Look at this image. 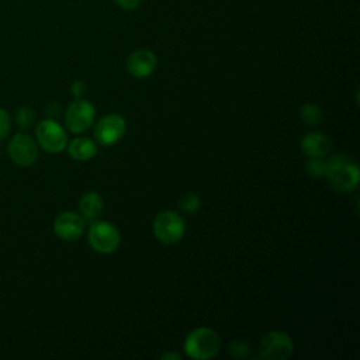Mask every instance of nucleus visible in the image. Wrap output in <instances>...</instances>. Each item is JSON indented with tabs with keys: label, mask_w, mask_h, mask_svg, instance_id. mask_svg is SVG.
Returning a JSON list of instances; mask_svg holds the SVG:
<instances>
[{
	"label": "nucleus",
	"mask_w": 360,
	"mask_h": 360,
	"mask_svg": "<svg viewBox=\"0 0 360 360\" xmlns=\"http://www.w3.org/2000/svg\"><path fill=\"white\" fill-rule=\"evenodd\" d=\"M14 121L21 129H28L35 122V112L32 108L22 105L15 110Z\"/></svg>",
	"instance_id": "nucleus-16"
},
{
	"label": "nucleus",
	"mask_w": 360,
	"mask_h": 360,
	"mask_svg": "<svg viewBox=\"0 0 360 360\" xmlns=\"http://www.w3.org/2000/svg\"><path fill=\"white\" fill-rule=\"evenodd\" d=\"M291 338L280 330L267 332L259 345V357L267 360H285L292 353Z\"/></svg>",
	"instance_id": "nucleus-8"
},
{
	"label": "nucleus",
	"mask_w": 360,
	"mask_h": 360,
	"mask_svg": "<svg viewBox=\"0 0 360 360\" xmlns=\"http://www.w3.org/2000/svg\"><path fill=\"white\" fill-rule=\"evenodd\" d=\"M301 150L309 158H323L329 155L333 145L328 135L322 132H311L301 138Z\"/></svg>",
	"instance_id": "nucleus-12"
},
{
	"label": "nucleus",
	"mask_w": 360,
	"mask_h": 360,
	"mask_svg": "<svg viewBox=\"0 0 360 360\" xmlns=\"http://www.w3.org/2000/svg\"><path fill=\"white\" fill-rule=\"evenodd\" d=\"M84 231V219L75 211H63L53 221V232L62 240H76Z\"/></svg>",
	"instance_id": "nucleus-10"
},
{
	"label": "nucleus",
	"mask_w": 360,
	"mask_h": 360,
	"mask_svg": "<svg viewBox=\"0 0 360 360\" xmlns=\"http://www.w3.org/2000/svg\"><path fill=\"white\" fill-rule=\"evenodd\" d=\"M115 3L124 10H134L139 6L141 0H115Z\"/></svg>",
	"instance_id": "nucleus-23"
},
{
	"label": "nucleus",
	"mask_w": 360,
	"mask_h": 360,
	"mask_svg": "<svg viewBox=\"0 0 360 360\" xmlns=\"http://www.w3.org/2000/svg\"><path fill=\"white\" fill-rule=\"evenodd\" d=\"M70 93L75 98H82L86 94V84L82 80H75L70 84Z\"/></svg>",
	"instance_id": "nucleus-21"
},
{
	"label": "nucleus",
	"mask_w": 360,
	"mask_h": 360,
	"mask_svg": "<svg viewBox=\"0 0 360 360\" xmlns=\"http://www.w3.org/2000/svg\"><path fill=\"white\" fill-rule=\"evenodd\" d=\"M127 131V122L124 117L118 114H105L94 125V138L103 146H111L117 143Z\"/></svg>",
	"instance_id": "nucleus-9"
},
{
	"label": "nucleus",
	"mask_w": 360,
	"mask_h": 360,
	"mask_svg": "<svg viewBox=\"0 0 360 360\" xmlns=\"http://www.w3.org/2000/svg\"><path fill=\"white\" fill-rule=\"evenodd\" d=\"M66 148H68L69 156L79 162L90 160L91 158H94V155L97 152V146H96L94 141H91L90 138H86V136H77V138L72 139L66 145Z\"/></svg>",
	"instance_id": "nucleus-13"
},
{
	"label": "nucleus",
	"mask_w": 360,
	"mask_h": 360,
	"mask_svg": "<svg viewBox=\"0 0 360 360\" xmlns=\"http://www.w3.org/2000/svg\"><path fill=\"white\" fill-rule=\"evenodd\" d=\"M87 240L90 246L103 255H108L117 250L121 242V236L115 225L108 221H93L87 232Z\"/></svg>",
	"instance_id": "nucleus-4"
},
{
	"label": "nucleus",
	"mask_w": 360,
	"mask_h": 360,
	"mask_svg": "<svg viewBox=\"0 0 360 360\" xmlns=\"http://www.w3.org/2000/svg\"><path fill=\"white\" fill-rule=\"evenodd\" d=\"M156 56L149 49H138L127 59V69L131 76L143 79L150 76L156 69Z\"/></svg>",
	"instance_id": "nucleus-11"
},
{
	"label": "nucleus",
	"mask_w": 360,
	"mask_h": 360,
	"mask_svg": "<svg viewBox=\"0 0 360 360\" xmlns=\"http://www.w3.org/2000/svg\"><path fill=\"white\" fill-rule=\"evenodd\" d=\"M229 349H231L232 356H235V357H243V356H246L249 353V345L245 340H242V339L233 340Z\"/></svg>",
	"instance_id": "nucleus-20"
},
{
	"label": "nucleus",
	"mask_w": 360,
	"mask_h": 360,
	"mask_svg": "<svg viewBox=\"0 0 360 360\" xmlns=\"http://www.w3.org/2000/svg\"><path fill=\"white\" fill-rule=\"evenodd\" d=\"M45 112H46V117H48V118L58 120V117L60 115L62 110H60V105H59L56 101H51V103L46 105Z\"/></svg>",
	"instance_id": "nucleus-22"
},
{
	"label": "nucleus",
	"mask_w": 360,
	"mask_h": 360,
	"mask_svg": "<svg viewBox=\"0 0 360 360\" xmlns=\"http://www.w3.org/2000/svg\"><path fill=\"white\" fill-rule=\"evenodd\" d=\"M79 210L84 221H89V222L96 221V218H98V215L103 211L101 195L96 191H87L86 194L82 195L79 201Z\"/></svg>",
	"instance_id": "nucleus-14"
},
{
	"label": "nucleus",
	"mask_w": 360,
	"mask_h": 360,
	"mask_svg": "<svg viewBox=\"0 0 360 360\" xmlns=\"http://www.w3.org/2000/svg\"><path fill=\"white\" fill-rule=\"evenodd\" d=\"M200 197L195 194V193H184L179 201V207L184 211V212H188V214H193L195 211H198L200 208Z\"/></svg>",
	"instance_id": "nucleus-18"
},
{
	"label": "nucleus",
	"mask_w": 360,
	"mask_h": 360,
	"mask_svg": "<svg viewBox=\"0 0 360 360\" xmlns=\"http://www.w3.org/2000/svg\"><path fill=\"white\" fill-rule=\"evenodd\" d=\"M326 176L330 186L339 193H350L359 186V166L346 155H335L328 160Z\"/></svg>",
	"instance_id": "nucleus-1"
},
{
	"label": "nucleus",
	"mask_w": 360,
	"mask_h": 360,
	"mask_svg": "<svg viewBox=\"0 0 360 360\" xmlns=\"http://www.w3.org/2000/svg\"><path fill=\"white\" fill-rule=\"evenodd\" d=\"M160 359H162V360H166V359H174V360H180L181 357H180V354H176V353H166V354H163Z\"/></svg>",
	"instance_id": "nucleus-24"
},
{
	"label": "nucleus",
	"mask_w": 360,
	"mask_h": 360,
	"mask_svg": "<svg viewBox=\"0 0 360 360\" xmlns=\"http://www.w3.org/2000/svg\"><path fill=\"white\" fill-rule=\"evenodd\" d=\"M300 115H301V120L308 124L309 127H318L322 124L323 121V112L322 110L312 104V103H305L301 108H300Z\"/></svg>",
	"instance_id": "nucleus-15"
},
{
	"label": "nucleus",
	"mask_w": 360,
	"mask_h": 360,
	"mask_svg": "<svg viewBox=\"0 0 360 360\" xmlns=\"http://www.w3.org/2000/svg\"><path fill=\"white\" fill-rule=\"evenodd\" d=\"M7 153L14 165L28 167L38 159V143L28 134L18 132L8 141Z\"/></svg>",
	"instance_id": "nucleus-7"
},
{
	"label": "nucleus",
	"mask_w": 360,
	"mask_h": 360,
	"mask_svg": "<svg viewBox=\"0 0 360 360\" xmlns=\"http://www.w3.org/2000/svg\"><path fill=\"white\" fill-rule=\"evenodd\" d=\"M221 340L215 330L210 328H197L191 330L184 340V352L194 360H207L219 352Z\"/></svg>",
	"instance_id": "nucleus-2"
},
{
	"label": "nucleus",
	"mask_w": 360,
	"mask_h": 360,
	"mask_svg": "<svg viewBox=\"0 0 360 360\" xmlns=\"http://www.w3.org/2000/svg\"><path fill=\"white\" fill-rule=\"evenodd\" d=\"M11 129V117L7 110L0 108V141L6 139Z\"/></svg>",
	"instance_id": "nucleus-19"
},
{
	"label": "nucleus",
	"mask_w": 360,
	"mask_h": 360,
	"mask_svg": "<svg viewBox=\"0 0 360 360\" xmlns=\"http://www.w3.org/2000/svg\"><path fill=\"white\" fill-rule=\"evenodd\" d=\"M94 117L96 108L90 101L75 98L65 111V127L72 134H83L93 125Z\"/></svg>",
	"instance_id": "nucleus-6"
},
{
	"label": "nucleus",
	"mask_w": 360,
	"mask_h": 360,
	"mask_svg": "<svg viewBox=\"0 0 360 360\" xmlns=\"http://www.w3.org/2000/svg\"><path fill=\"white\" fill-rule=\"evenodd\" d=\"M153 235L162 243H176L179 242L186 231L184 219L176 211H162L159 212L152 224Z\"/></svg>",
	"instance_id": "nucleus-5"
},
{
	"label": "nucleus",
	"mask_w": 360,
	"mask_h": 360,
	"mask_svg": "<svg viewBox=\"0 0 360 360\" xmlns=\"http://www.w3.org/2000/svg\"><path fill=\"white\" fill-rule=\"evenodd\" d=\"M326 169H328V160H323L322 158H311L305 166V170L311 177L325 176Z\"/></svg>",
	"instance_id": "nucleus-17"
},
{
	"label": "nucleus",
	"mask_w": 360,
	"mask_h": 360,
	"mask_svg": "<svg viewBox=\"0 0 360 360\" xmlns=\"http://www.w3.org/2000/svg\"><path fill=\"white\" fill-rule=\"evenodd\" d=\"M35 141L45 152L59 153L68 145V134L56 120L45 118L35 127Z\"/></svg>",
	"instance_id": "nucleus-3"
}]
</instances>
